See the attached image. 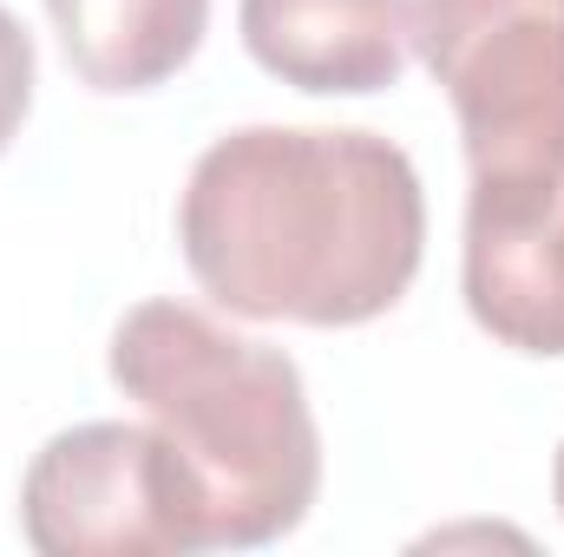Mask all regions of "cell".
Segmentation results:
<instances>
[{"mask_svg":"<svg viewBox=\"0 0 564 557\" xmlns=\"http://www.w3.org/2000/svg\"><path fill=\"white\" fill-rule=\"evenodd\" d=\"M177 243L197 288L243 321L361 328L421 276L426 190L381 132L243 125L191 164Z\"/></svg>","mask_w":564,"mask_h":557,"instance_id":"6da1fadb","label":"cell"},{"mask_svg":"<svg viewBox=\"0 0 564 557\" xmlns=\"http://www.w3.org/2000/svg\"><path fill=\"white\" fill-rule=\"evenodd\" d=\"M112 387L139 401L204 492L210 551L289 538L322 492V433L302 368L230 335L191 302H139L106 348Z\"/></svg>","mask_w":564,"mask_h":557,"instance_id":"7a4b0ae2","label":"cell"},{"mask_svg":"<svg viewBox=\"0 0 564 557\" xmlns=\"http://www.w3.org/2000/svg\"><path fill=\"white\" fill-rule=\"evenodd\" d=\"M414 53L453 99L473 197H564V0H414Z\"/></svg>","mask_w":564,"mask_h":557,"instance_id":"3957f363","label":"cell"},{"mask_svg":"<svg viewBox=\"0 0 564 557\" xmlns=\"http://www.w3.org/2000/svg\"><path fill=\"white\" fill-rule=\"evenodd\" d=\"M20 532L40 557H191L204 492L158 426L86 419L53 433L20 479Z\"/></svg>","mask_w":564,"mask_h":557,"instance_id":"277c9868","label":"cell"},{"mask_svg":"<svg viewBox=\"0 0 564 557\" xmlns=\"http://www.w3.org/2000/svg\"><path fill=\"white\" fill-rule=\"evenodd\" d=\"M250 59L315 99H368L401 86L414 53V0H243Z\"/></svg>","mask_w":564,"mask_h":557,"instance_id":"5b68a950","label":"cell"},{"mask_svg":"<svg viewBox=\"0 0 564 557\" xmlns=\"http://www.w3.org/2000/svg\"><path fill=\"white\" fill-rule=\"evenodd\" d=\"M459 282L499 348L564 361V197H466Z\"/></svg>","mask_w":564,"mask_h":557,"instance_id":"8992f818","label":"cell"},{"mask_svg":"<svg viewBox=\"0 0 564 557\" xmlns=\"http://www.w3.org/2000/svg\"><path fill=\"white\" fill-rule=\"evenodd\" d=\"M46 20L79 86L151 92L197 59L210 0H46Z\"/></svg>","mask_w":564,"mask_h":557,"instance_id":"52a82bcc","label":"cell"},{"mask_svg":"<svg viewBox=\"0 0 564 557\" xmlns=\"http://www.w3.org/2000/svg\"><path fill=\"white\" fill-rule=\"evenodd\" d=\"M33 79H40L33 33L0 7V151L20 139V125H26V112H33Z\"/></svg>","mask_w":564,"mask_h":557,"instance_id":"ba28073f","label":"cell"},{"mask_svg":"<svg viewBox=\"0 0 564 557\" xmlns=\"http://www.w3.org/2000/svg\"><path fill=\"white\" fill-rule=\"evenodd\" d=\"M552 499H558V512H564V446H558V459H552Z\"/></svg>","mask_w":564,"mask_h":557,"instance_id":"9c48e42d","label":"cell"}]
</instances>
